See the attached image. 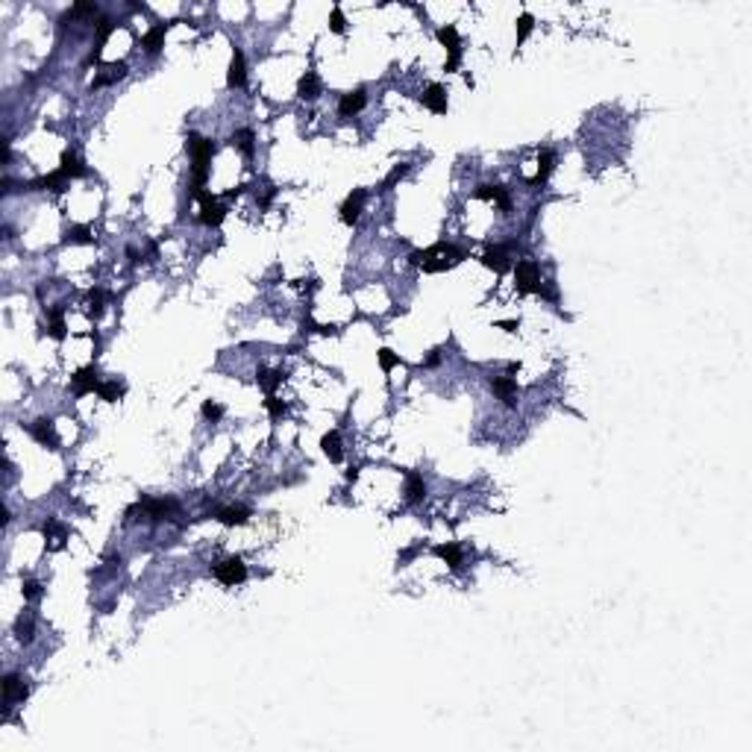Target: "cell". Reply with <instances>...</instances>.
Here are the masks:
<instances>
[{"mask_svg":"<svg viewBox=\"0 0 752 752\" xmlns=\"http://www.w3.org/2000/svg\"><path fill=\"white\" fill-rule=\"evenodd\" d=\"M364 189H356V191H350L347 194V200L341 203V209H338V215H341V221L347 226H356L359 218H362V206H364Z\"/></svg>","mask_w":752,"mask_h":752,"instance_id":"7c38bea8","label":"cell"},{"mask_svg":"<svg viewBox=\"0 0 752 752\" xmlns=\"http://www.w3.org/2000/svg\"><path fill=\"white\" fill-rule=\"evenodd\" d=\"M364 106H367V91L364 89L347 91V94H341V101H338V115H341V118H353V115H359Z\"/></svg>","mask_w":752,"mask_h":752,"instance_id":"e0dca14e","label":"cell"},{"mask_svg":"<svg viewBox=\"0 0 752 752\" xmlns=\"http://www.w3.org/2000/svg\"><path fill=\"white\" fill-rule=\"evenodd\" d=\"M435 36H438V41H441L444 50H447V65H444V71H447V74L459 71V62H462V36H459V30H456L452 24H447V27H441V30H438Z\"/></svg>","mask_w":752,"mask_h":752,"instance_id":"8992f818","label":"cell"},{"mask_svg":"<svg viewBox=\"0 0 752 752\" xmlns=\"http://www.w3.org/2000/svg\"><path fill=\"white\" fill-rule=\"evenodd\" d=\"M535 30V18H532V12H520L517 15V50L523 47V41H526Z\"/></svg>","mask_w":752,"mask_h":752,"instance_id":"d590c367","label":"cell"},{"mask_svg":"<svg viewBox=\"0 0 752 752\" xmlns=\"http://www.w3.org/2000/svg\"><path fill=\"white\" fill-rule=\"evenodd\" d=\"M126 259H130V265H138V262L145 259V256H141V253H138V247H133V244H130V247H126Z\"/></svg>","mask_w":752,"mask_h":752,"instance_id":"ee69618b","label":"cell"},{"mask_svg":"<svg viewBox=\"0 0 752 752\" xmlns=\"http://www.w3.org/2000/svg\"><path fill=\"white\" fill-rule=\"evenodd\" d=\"M320 450H323V456L330 459L332 464H341L344 462V447H341V432L338 429H330L323 438H320Z\"/></svg>","mask_w":752,"mask_h":752,"instance_id":"7402d4cb","label":"cell"},{"mask_svg":"<svg viewBox=\"0 0 752 752\" xmlns=\"http://www.w3.org/2000/svg\"><path fill=\"white\" fill-rule=\"evenodd\" d=\"M464 259H467V250L450 244V241H435V244H429L427 250H415L408 256L411 265L420 267V271H427V274H444V271L456 267Z\"/></svg>","mask_w":752,"mask_h":752,"instance_id":"6da1fadb","label":"cell"},{"mask_svg":"<svg viewBox=\"0 0 752 752\" xmlns=\"http://www.w3.org/2000/svg\"><path fill=\"white\" fill-rule=\"evenodd\" d=\"M97 394H101V400H106V403H118L124 397V385H118V382H101Z\"/></svg>","mask_w":752,"mask_h":752,"instance_id":"f35d334b","label":"cell"},{"mask_svg":"<svg viewBox=\"0 0 752 752\" xmlns=\"http://www.w3.org/2000/svg\"><path fill=\"white\" fill-rule=\"evenodd\" d=\"M215 520L223 523V526H244V523L250 520V508L244 506H223L215 512Z\"/></svg>","mask_w":752,"mask_h":752,"instance_id":"d4e9b609","label":"cell"},{"mask_svg":"<svg viewBox=\"0 0 752 752\" xmlns=\"http://www.w3.org/2000/svg\"><path fill=\"white\" fill-rule=\"evenodd\" d=\"M552 168H556V153H552L550 147H541L538 150V174L529 179V186H544V182L550 179V174H552Z\"/></svg>","mask_w":752,"mask_h":752,"instance_id":"4316f807","label":"cell"},{"mask_svg":"<svg viewBox=\"0 0 752 752\" xmlns=\"http://www.w3.org/2000/svg\"><path fill=\"white\" fill-rule=\"evenodd\" d=\"M226 86L230 89H244L247 86V65H244V53H241V47H233L230 71H226Z\"/></svg>","mask_w":752,"mask_h":752,"instance_id":"2e32d148","label":"cell"},{"mask_svg":"<svg viewBox=\"0 0 752 752\" xmlns=\"http://www.w3.org/2000/svg\"><path fill=\"white\" fill-rule=\"evenodd\" d=\"M512 250H515V241H508V244H491L479 256V262L491 267L494 274H506L508 267H512Z\"/></svg>","mask_w":752,"mask_h":752,"instance_id":"52a82bcc","label":"cell"},{"mask_svg":"<svg viewBox=\"0 0 752 752\" xmlns=\"http://www.w3.org/2000/svg\"><path fill=\"white\" fill-rule=\"evenodd\" d=\"M41 535H45L47 550H62V547H65V538H68V529L62 526L59 520L47 517V520H45V526H41Z\"/></svg>","mask_w":752,"mask_h":752,"instance_id":"484cf974","label":"cell"},{"mask_svg":"<svg viewBox=\"0 0 752 752\" xmlns=\"http://www.w3.org/2000/svg\"><path fill=\"white\" fill-rule=\"evenodd\" d=\"M330 30H332L335 36H341V33L347 30V18H344L341 6H332V12H330Z\"/></svg>","mask_w":752,"mask_h":752,"instance_id":"60d3db41","label":"cell"},{"mask_svg":"<svg viewBox=\"0 0 752 752\" xmlns=\"http://www.w3.org/2000/svg\"><path fill=\"white\" fill-rule=\"evenodd\" d=\"M473 197L476 200H494L503 212H512V197H508V191L503 186H491V182H485V186H476Z\"/></svg>","mask_w":752,"mask_h":752,"instance_id":"d6986e66","label":"cell"},{"mask_svg":"<svg viewBox=\"0 0 752 752\" xmlns=\"http://www.w3.org/2000/svg\"><path fill=\"white\" fill-rule=\"evenodd\" d=\"M541 265L535 259H520L515 265V288L520 294H538L541 291Z\"/></svg>","mask_w":752,"mask_h":752,"instance_id":"3957f363","label":"cell"},{"mask_svg":"<svg viewBox=\"0 0 752 752\" xmlns=\"http://www.w3.org/2000/svg\"><path fill=\"white\" fill-rule=\"evenodd\" d=\"M376 362H379V367H382L385 374H391L397 364H403L400 356H397L394 350H388V347H379V350H376Z\"/></svg>","mask_w":752,"mask_h":752,"instance_id":"74e56055","label":"cell"},{"mask_svg":"<svg viewBox=\"0 0 752 752\" xmlns=\"http://www.w3.org/2000/svg\"><path fill=\"white\" fill-rule=\"evenodd\" d=\"M420 103L427 106L432 115H447V89L441 86V82H432V86H427V91L420 94Z\"/></svg>","mask_w":752,"mask_h":752,"instance_id":"5bb4252c","label":"cell"},{"mask_svg":"<svg viewBox=\"0 0 752 752\" xmlns=\"http://www.w3.org/2000/svg\"><path fill=\"white\" fill-rule=\"evenodd\" d=\"M30 688L24 685V679L18 673H6L3 676V708H12L15 702H24Z\"/></svg>","mask_w":752,"mask_h":752,"instance_id":"4fadbf2b","label":"cell"},{"mask_svg":"<svg viewBox=\"0 0 752 752\" xmlns=\"http://www.w3.org/2000/svg\"><path fill=\"white\" fill-rule=\"evenodd\" d=\"M68 177L59 171V168H56V171H50V174H45V177H38V179H33L30 182V191H56V194H62V191H68Z\"/></svg>","mask_w":752,"mask_h":752,"instance_id":"ac0fdd59","label":"cell"},{"mask_svg":"<svg viewBox=\"0 0 752 752\" xmlns=\"http://www.w3.org/2000/svg\"><path fill=\"white\" fill-rule=\"evenodd\" d=\"M488 388H491L496 397H500L506 408H517V394H520V388H517V379H515V376H491V379H488Z\"/></svg>","mask_w":752,"mask_h":752,"instance_id":"9c48e42d","label":"cell"},{"mask_svg":"<svg viewBox=\"0 0 752 752\" xmlns=\"http://www.w3.org/2000/svg\"><path fill=\"white\" fill-rule=\"evenodd\" d=\"M103 300H106V294L101 291V288H91L89 294H86V306H89V318H101L103 315Z\"/></svg>","mask_w":752,"mask_h":752,"instance_id":"8d00e7d4","label":"cell"},{"mask_svg":"<svg viewBox=\"0 0 752 752\" xmlns=\"http://www.w3.org/2000/svg\"><path fill=\"white\" fill-rule=\"evenodd\" d=\"M168 27H171V24H156V27H150L145 36H141V47H145L147 56L162 53V47H165V36H168Z\"/></svg>","mask_w":752,"mask_h":752,"instance_id":"44dd1931","label":"cell"},{"mask_svg":"<svg viewBox=\"0 0 752 752\" xmlns=\"http://www.w3.org/2000/svg\"><path fill=\"white\" fill-rule=\"evenodd\" d=\"M438 362H441V353H438V350H432V353H429V359L423 362V364H427V367H435Z\"/></svg>","mask_w":752,"mask_h":752,"instance_id":"7dc6e473","label":"cell"},{"mask_svg":"<svg viewBox=\"0 0 752 752\" xmlns=\"http://www.w3.org/2000/svg\"><path fill=\"white\" fill-rule=\"evenodd\" d=\"M265 408H267V415H271V420H282L288 415V406L282 403V400H277V394L274 397H267L265 400Z\"/></svg>","mask_w":752,"mask_h":752,"instance_id":"ab89813d","label":"cell"},{"mask_svg":"<svg viewBox=\"0 0 752 752\" xmlns=\"http://www.w3.org/2000/svg\"><path fill=\"white\" fill-rule=\"evenodd\" d=\"M423 500H427V482H423V476L418 471H408L406 473V503L418 506Z\"/></svg>","mask_w":752,"mask_h":752,"instance_id":"cb8c5ba5","label":"cell"},{"mask_svg":"<svg viewBox=\"0 0 752 752\" xmlns=\"http://www.w3.org/2000/svg\"><path fill=\"white\" fill-rule=\"evenodd\" d=\"M200 411H203V418H206V420H212V423H218V420L226 415V408H223L221 403H215V400H206Z\"/></svg>","mask_w":752,"mask_h":752,"instance_id":"b9f144b4","label":"cell"},{"mask_svg":"<svg viewBox=\"0 0 752 752\" xmlns=\"http://www.w3.org/2000/svg\"><path fill=\"white\" fill-rule=\"evenodd\" d=\"M71 388H74V397H86V394H94L101 388V379H97V367L89 364V367H80V371L71 374Z\"/></svg>","mask_w":752,"mask_h":752,"instance_id":"30bf717a","label":"cell"},{"mask_svg":"<svg viewBox=\"0 0 752 752\" xmlns=\"http://www.w3.org/2000/svg\"><path fill=\"white\" fill-rule=\"evenodd\" d=\"M320 91H323V82L315 71H306V74L297 80V97H300V101H315V97H320Z\"/></svg>","mask_w":752,"mask_h":752,"instance_id":"603a6c76","label":"cell"},{"mask_svg":"<svg viewBox=\"0 0 752 752\" xmlns=\"http://www.w3.org/2000/svg\"><path fill=\"white\" fill-rule=\"evenodd\" d=\"M256 382H259V388L267 394V397H274L277 388L286 382V371H271V367H259L256 371Z\"/></svg>","mask_w":752,"mask_h":752,"instance_id":"f546056e","label":"cell"},{"mask_svg":"<svg viewBox=\"0 0 752 752\" xmlns=\"http://www.w3.org/2000/svg\"><path fill=\"white\" fill-rule=\"evenodd\" d=\"M21 594H24V600H38L41 597V585L36 579H21Z\"/></svg>","mask_w":752,"mask_h":752,"instance_id":"7bdbcfd3","label":"cell"},{"mask_svg":"<svg viewBox=\"0 0 752 752\" xmlns=\"http://www.w3.org/2000/svg\"><path fill=\"white\" fill-rule=\"evenodd\" d=\"M15 637L21 644H30L33 637H36V620H33V614L27 612V614H21L18 620H15Z\"/></svg>","mask_w":752,"mask_h":752,"instance_id":"836d02e7","label":"cell"},{"mask_svg":"<svg viewBox=\"0 0 752 752\" xmlns=\"http://www.w3.org/2000/svg\"><path fill=\"white\" fill-rule=\"evenodd\" d=\"M496 326H500V330H506V332H517V330H520V323H517V320H496Z\"/></svg>","mask_w":752,"mask_h":752,"instance_id":"f6af8a7d","label":"cell"},{"mask_svg":"<svg viewBox=\"0 0 752 752\" xmlns=\"http://www.w3.org/2000/svg\"><path fill=\"white\" fill-rule=\"evenodd\" d=\"M359 471H362V467H359V464H353V467H347V473H344V476H347V482H356V479H359Z\"/></svg>","mask_w":752,"mask_h":752,"instance_id":"bcb514c9","label":"cell"},{"mask_svg":"<svg viewBox=\"0 0 752 752\" xmlns=\"http://www.w3.org/2000/svg\"><path fill=\"white\" fill-rule=\"evenodd\" d=\"M47 323H50V338L53 341H65V335H68V326H65V306H53L47 309Z\"/></svg>","mask_w":752,"mask_h":752,"instance_id":"1f68e13d","label":"cell"},{"mask_svg":"<svg viewBox=\"0 0 752 752\" xmlns=\"http://www.w3.org/2000/svg\"><path fill=\"white\" fill-rule=\"evenodd\" d=\"M97 27V33H94V47H91V53H89V59H86V65H94V62H101V56H103V47H106V41H109V36L115 33V21L112 18H101V24H94Z\"/></svg>","mask_w":752,"mask_h":752,"instance_id":"9a60e30c","label":"cell"},{"mask_svg":"<svg viewBox=\"0 0 752 752\" xmlns=\"http://www.w3.org/2000/svg\"><path fill=\"white\" fill-rule=\"evenodd\" d=\"M212 573H215V579L221 582V585L235 588V585H241V582L247 579V564L241 561L238 556H230V559H223V561H218L215 567H212Z\"/></svg>","mask_w":752,"mask_h":752,"instance_id":"5b68a950","label":"cell"},{"mask_svg":"<svg viewBox=\"0 0 752 752\" xmlns=\"http://www.w3.org/2000/svg\"><path fill=\"white\" fill-rule=\"evenodd\" d=\"M59 171L68 177V179H80V177H86V165H82V159L74 153V150H65L62 153V159H59Z\"/></svg>","mask_w":752,"mask_h":752,"instance_id":"4dcf8cb0","label":"cell"},{"mask_svg":"<svg viewBox=\"0 0 752 752\" xmlns=\"http://www.w3.org/2000/svg\"><path fill=\"white\" fill-rule=\"evenodd\" d=\"M27 429H30V435L36 438L41 447L59 450V438H56V427H53V420H50V418H38V420H33Z\"/></svg>","mask_w":752,"mask_h":752,"instance_id":"8fae6325","label":"cell"},{"mask_svg":"<svg viewBox=\"0 0 752 752\" xmlns=\"http://www.w3.org/2000/svg\"><path fill=\"white\" fill-rule=\"evenodd\" d=\"M435 556L441 559L447 567H452V570H459V567L464 564V552H462V544H456V541H447V544H438L435 550Z\"/></svg>","mask_w":752,"mask_h":752,"instance_id":"83f0119b","label":"cell"},{"mask_svg":"<svg viewBox=\"0 0 752 752\" xmlns=\"http://www.w3.org/2000/svg\"><path fill=\"white\" fill-rule=\"evenodd\" d=\"M186 150L191 153V194L197 197L209 182V168H212V156H215V141L197 135V133H189Z\"/></svg>","mask_w":752,"mask_h":752,"instance_id":"7a4b0ae2","label":"cell"},{"mask_svg":"<svg viewBox=\"0 0 752 752\" xmlns=\"http://www.w3.org/2000/svg\"><path fill=\"white\" fill-rule=\"evenodd\" d=\"M230 145L244 156V159H253V156H256V133H253L250 126H241V130H235L230 135Z\"/></svg>","mask_w":752,"mask_h":752,"instance_id":"ffe728a7","label":"cell"},{"mask_svg":"<svg viewBox=\"0 0 752 752\" xmlns=\"http://www.w3.org/2000/svg\"><path fill=\"white\" fill-rule=\"evenodd\" d=\"M126 77V62L121 59V62H109L106 68H103V74H97L94 80H91V89H103V86H112V82H118V80H124Z\"/></svg>","mask_w":752,"mask_h":752,"instance_id":"f1b7e54d","label":"cell"},{"mask_svg":"<svg viewBox=\"0 0 752 752\" xmlns=\"http://www.w3.org/2000/svg\"><path fill=\"white\" fill-rule=\"evenodd\" d=\"M133 508L145 515L150 523H162V520H171V517L177 515L179 503L171 500V496H165V500H147V496H145V500H138Z\"/></svg>","mask_w":752,"mask_h":752,"instance_id":"277c9868","label":"cell"},{"mask_svg":"<svg viewBox=\"0 0 752 752\" xmlns=\"http://www.w3.org/2000/svg\"><path fill=\"white\" fill-rule=\"evenodd\" d=\"M406 174H408V165H406V162H400V165H394V168H391V174H388L385 179H382V182H379V189H376V191H379V194H385V191H391V189H394V186H397V182H400V179H403Z\"/></svg>","mask_w":752,"mask_h":752,"instance_id":"e575fe53","label":"cell"},{"mask_svg":"<svg viewBox=\"0 0 752 752\" xmlns=\"http://www.w3.org/2000/svg\"><path fill=\"white\" fill-rule=\"evenodd\" d=\"M62 244H94L91 226H86V223H80V226H71V230L65 233V238H62Z\"/></svg>","mask_w":752,"mask_h":752,"instance_id":"d6a6232c","label":"cell"},{"mask_svg":"<svg viewBox=\"0 0 752 752\" xmlns=\"http://www.w3.org/2000/svg\"><path fill=\"white\" fill-rule=\"evenodd\" d=\"M197 200H200V223L203 226H221L226 221V206L218 203V197H212V191H200Z\"/></svg>","mask_w":752,"mask_h":752,"instance_id":"ba28073f","label":"cell"}]
</instances>
